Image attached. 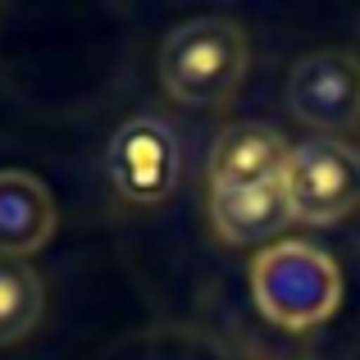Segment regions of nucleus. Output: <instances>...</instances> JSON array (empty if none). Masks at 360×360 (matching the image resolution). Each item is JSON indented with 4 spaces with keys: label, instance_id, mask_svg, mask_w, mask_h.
<instances>
[{
    "label": "nucleus",
    "instance_id": "6",
    "mask_svg": "<svg viewBox=\"0 0 360 360\" xmlns=\"http://www.w3.org/2000/svg\"><path fill=\"white\" fill-rule=\"evenodd\" d=\"M292 224L288 196L278 183H255V187H210V229L229 246H255L278 238Z\"/></svg>",
    "mask_w": 360,
    "mask_h": 360
},
{
    "label": "nucleus",
    "instance_id": "5",
    "mask_svg": "<svg viewBox=\"0 0 360 360\" xmlns=\"http://www.w3.org/2000/svg\"><path fill=\"white\" fill-rule=\"evenodd\" d=\"M288 105L319 137L347 132L360 119V60L347 51H315L292 64Z\"/></svg>",
    "mask_w": 360,
    "mask_h": 360
},
{
    "label": "nucleus",
    "instance_id": "4",
    "mask_svg": "<svg viewBox=\"0 0 360 360\" xmlns=\"http://www.w3.org/2000/svg\"><path fill=\"white\" fill-rule=\"evenodd\" d=\"M110 187L132 205H160L178 187V137L165 119L137 115L110 137L105 150Z\"/></svg>",
    "mask_w": 360,
    "mask_h": 360
},
{
    "label": "nucleus",
    "instance_id": "9",
    "mask_svg": "<svg viewBox=\"0 0 360 360\" xmlns=\"http://www.w3.org/2000/svg\"><path fill=\"white\" fill-rule=\"evenodd\" d=\"M46 292L27 260L0 255V347H14L41 324Z\"/></svg>",
    "mask_w": 360,
    "mask_h": 360
},
{
    "label": "nucleus",
    "instance_id": "3",
    "mask_svg": "<svg viewBox=\"0 0 360 360\" xmlns=\"http://www.w3.org/2000/svg\"><path fill=\"white\" fill-rule=\"evenodd\" d=\"M283 196L292 224H338L360 205V150L342 137H306L288 150Z\"/></svg>",
    "mask_w": 360,
    "mask_h": 360
},
{
    "label": "nucleus",
    "instance_id": "8",
    "mask_svg": "<svg viewBox=\"0 0 360 360\" xmlns=\"http://www.w3.org/2000/svg\"><path fill=\"white\" fill-rule=\"evenodd\" d=\"M288 141L264 123H238L219 132L210 155V187H255V183H278L288 165Z\"/></svg>",
    "mask_w": 360,
    "mask_h": 360
},
{
    "label": "nucleus",
    "instance_id": "1",
    "mask_svg": "<svg viewBox=\"0 0 360 360\" xmlns=\"http://www.w3.org/2000/svg\"><path fill=\"white\" fill-rule=\"evenodd\" d=\"M251 297L274 328L310 333L342 306V269L310 242H269L251 260Z\"/></svg>",
    "mask_w": 360,
    "mask_h": 360
},
{
    "label": "nucleus",
    "instance_id": "7",
    "mask_svg": "<svg viewBox=\"0 0 360 360\" xmlns=\"http://www.w3.org/2000/svg\"><path fill=\"white\" fill-rule=\"evenodd\" d=\"M55 233V201L46 183L23 169H0V255L23 260Z\"/></svg>",
    "mask_w": 360,
    "mask_h": 360
},
{
    "label": "nucleus",
    "instance_id": "2",
    "mask_svg": "<svg viewBox=\"0 0 360 360\" xmlns=\"http://www.w3.org/2000/svg\"><path fill=\"white\" fill-rule=\"evenodd\" d=\"M251 46L246 32L229 18H192L178 23L160 46V82L178 105L214 110L238 96Z\"/></svg>",
    "mask_w": 360,
    "mask_h": 360
}]
</instances>
